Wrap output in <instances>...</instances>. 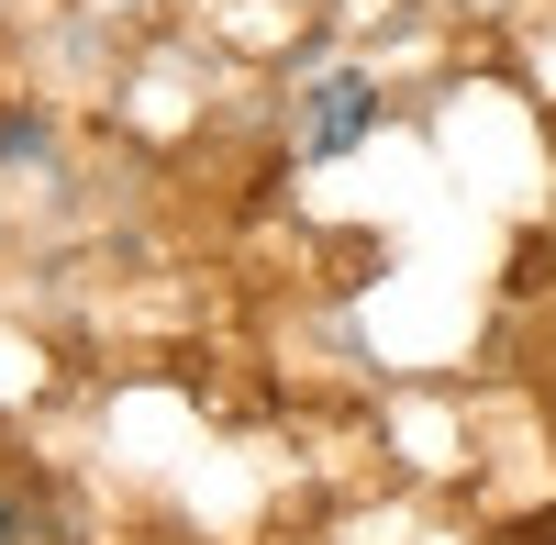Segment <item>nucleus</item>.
<instances>
[{
	"label": "nucleus",
	"instance_id": "f03ea898",
	"mask_svg": "<svg viewBox=\"0 0 556 545\" xmlns=\"http://www.w3.org/2000/svg\"><path fill=\"white\" fill-rule=\"evenodd\" d=\"M0 545H12V512H0Z\"/></svg>",
	"mask_w": 556,
	"mask_h": 545
},
{
	"label": "nucleus",
	"instance_id": "f257e3e1",
	"mask_svg": "<svg viewBox=\"0 0 556 545\" xmlns=\"http://www.w3.org/2000/svg\"><path fill=\"white\" fill-rule=\"evenodd\" d=\"M367 123H379V89H367L356 67H334V78L312 89V123H301V156H345V145H356Z\"/></svg>",
	"mask_w": 556,
	"mask_h": 545
}]
</instances>
